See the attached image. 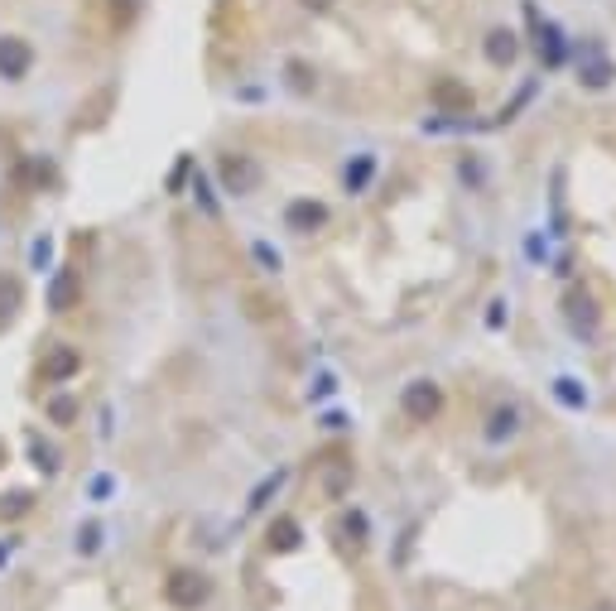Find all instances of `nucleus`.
Listing matches in <instances>:
<instances>
[{
	"instance_id": "20e7f679",
	"label": "nucleus",
	"mask_w": 616,
	"mask_h": 611,
	"mask_svg": "<svg viewBox=\"0 0 616 611\" xmlns=\"http://www.w3.org/2000/svg\"><path fill=\"white\" fill-rule=\"evenodd\" d=\"M29 63H34V49L25 39H15V34H5V39H0V77L20 82L29 73Z\"/></svg>"
},
{
	"instance_id": "1a4fd4ad",
	"label": "nucleus",
	"mask_w": 616,
	"mask_h": 611,
	"mask_svg": "<svg viewBox=\"0 0 616 611\" xmlns=\"http://www.w3.org/2000/svg\"><path fill=\"white\" fill-rule=\"evenodd\" d=\"M487 58H491V63H511V58H515V34L496 29L487 39Z\"/></svg>"
},
{
	"instance_id": "dca6fc26",
	"label": "nucleus",
	"mask_w": 616,
	"mask_h": 611,
	"mask_svg": "<svg viewBox=\"0 0 616 611\" xmlns=\"http://www.w3.org/2000/svg\"><path fill=\"white\" fill-rule=\"evenodd\" d=\"M597 611H616V607H597Z\"/></svg>"
},
{
	"instance_id": "0eeeda50",
	"label": "nucleus",
	"mask_w": 616,
	"mask_h": 611,
	"mask_svg": "<svg viewBox=\"0 0 616 611\" xmlns=\"http://www.w3.org/2000/svg\"><path fill=\"white\" fill-rule=\"evenodd\" d=\"M222 179H227L231 193H251V188L260 183V169L246 155H236V159L227 155V159H222Z\"/></svg>"
},
{
	"instance_id": "f257e3e1",
	"label": "nucleus",
	"mask_w": 616,
	"mask_h": 611,
	"mask_svg": "<svg viewBox=\"0 0 616 611\" xmlns=\"http://www.w3.org/2000/svg\"><path fill=\"white\" fill-rule=\"evenodd\" d=\"M207 592H212L207 573L179 568V573H169V578H164V597H169V607H179V611L203 607V602H207Z\"/></svg>"
},
{
	"instance_id": "6e6552de",
	"label": "nucleus",
	"mask_w": 616,
	"mask_h": 611,
	"mask_svg": "<svg viewBox=\"0 0 616 611\" xmlns=\"http://www.w3.org/2000/svg\"><path fill=\"white\" fill-rule=\"evenodd\" d=\"M73 303H77V279H73V275H58L53 289H49V309H53V313H68Z\"/></svg>"
},
{
	"instance_id": "9b49d317",
	"label": "nucleus",
	"mask_w": 616,
	"mask_h": 611,
	"mask_svg": "<svg viewBox=\"0 0 616 611\" xmlns=\"http://www.w3.org/2000/svg\"><path fill=\"white\" fill-rule=\"evenodd\" d=\"M294 544H299V525H294V520L270 525V549H294Z\"/></svg>"
},
{
	"instance_id": "423d86ee",
	"label": "nucleus",
	"mask_w": 616,
	"mask_h": 611,
	"mask_svg": "<svg viewBox=\"0 0 616 611\" xmlns=\"http://www.w3.org/2000/svg\"><path fill=\"white\" fill-rule=\"evenodd\" d=\"M434 101H438L443 111H453V116H467V111H472V92L462 87L458 77H438V82H434Z\"/></svg>"
},
{
	"instance_id": "7ed1b4c3",
	"label": "nucleus",
	"mask_w": 616,
	"mask_h": 611,
	"mask_svg": "<svg viewBox=\"0 0 616 611\" xmlns=\"http://www.w3.org/2000/svg\"><path fill=\"white\" fill-rule=\"evenodd\" d=\"M438 405H443V395H438L434 381H414V385H405V414L414 419V424H429V419L438 414Z\"/></svg>"
},
{
	"instance_id": "f03ea898",
	"label": "nucleus",
	"mask_w": 616,
	"mask_h": 611,
	"mask_svg": "<svg viewBox=\"0 0 616 611\" xmlns=\"http://www.w3.org/2000/svg\"><path fill=\"white\" fill-rule=\"evenodd\" d=\"M77 371H82V351L68 347V342L49 347V351H44V361H39V375H44L49 385H63L68 375H77Z\"/></svg>"
},
{
	"instance_id": "2eb2a0df",
	"label": "nucleus",
	"mask_w": 616,
	"mask_h": 611,
	"mask_svg": "<svg viewBox=\"0 0 616 611\" xmlns=\"http://www.w3.org/2000/svg\"><path fill=\"white\" fill-rule=\"evenodd\" d=\"M304 5H308V10H328L333 0H304Z\"/></svg>"
},
{
	"instance_id": "f8f14e48",
	"label": "nucleus",
	"mask_w": 616,
	"mask_h": 611,
	"mask_svg": "<svg viewBox=\"0 0 616 611\" xmlns=\"http://www.w3.org/2000/svg\"><path fill=\"white\" fill-rule=\"evenodd\" d=\"M15 309H20V285H15V279H5V275H0V318H10Z\"/></svg>"
},
{
	"instance_id": "ddd939ff",
	"label": "nucleus",
	"mask_w": 616,
	"mask_h": 611,
	"mask_svg": "<svg viewBox=\"0 0 616 611\" xmlns=\"http://www.w3.org/2000/svg\"><path fill=\"white\" fill-rule=\"evenodd\" d=\"M49 414L58 419V424H73V414H77V409H73V399H53V405H49Z\"/></svg>"
},
{
	"instance_id": "39448f33",
	"label": "nucleus",
	"mask_w": 616,
	"mask_h": 611,
	"mask_svg": "<svg viewBox=\"0 0 616 611\" xmlns=\"http://www.w3.org/2000/svg\"><path fill=\"white\" fill-rule=\"evenodd\" d=\"M318 472H323V477H318V491H323L328 501H337L342 491L352 486V462H347L342 453H333L328 462H318Z\"/></svg>"
},
{
	"instance_id": "9d476101",
	"label": "nucleus",
	"mask_w": 616,
	"mask_h": 611,
	"mask_svg": "<svg viewBox=\"0 0 616 611\" xmlns=\"http://www.w3.org/2000/svg\"><path fill=\"white\" fill-rule=\"evenodd\" d=\"M328 213L318 203H294L289 207V227H299V231H308V227H318V221H323Z\"/></svg>"
},
{
	"instance_id": "4468645a",
	"label": "nucleus",
	"mask_w": 616,
	"mask_h": 611,
	"mask_svg": "<svg viewBox=\"0 0 616 611\" xmlns=\"http://www.w3.org/2000/svg\"><path fill=\"white\" fill-rule=\"evenodd\" d=\"M29 511V496H10V505L0 501V515H25Z\"/></svg>"
}]
</instances>
